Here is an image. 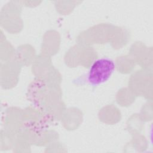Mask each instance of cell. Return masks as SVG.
I'll return each instance as SVG.
<instances>
[{"label": "cell", "mask_w": 153, "mask_h": 153, "mask_svg": "<svg viewBox=\"0 0 153 153\" xmlns=\"http://www.w3.org/2000/svg\"><path fill=\"white\" fill-rule=\"evenodd\" d=\"M115 70L114 62L108 58L96 60L88 74V81L92 85H98L106 82Z\"/></svg>", "instance_id": "cell-1"}]
</instances>
